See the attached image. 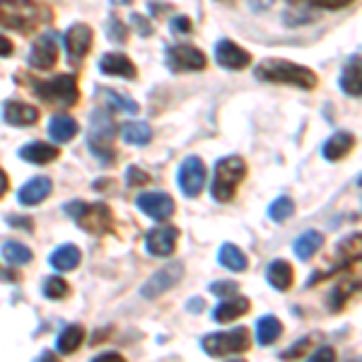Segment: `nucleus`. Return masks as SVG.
I'll use <instances>...</instances> for the list:
<instances>
[{"label": "nucleus", "instance_id": "46", "mask_svg": "<svg viewBox=\"0 0 362 362\" xmlns=\"http://www.w3.org/2000/svg\"><path fill=\"white\" fill-rule=\"evenodd\" d=\"M8 223H13V227H25L27 232H32V220H29V218H17V215H8Z\"/></svg>", "mask_w": 362, "mask_h": 362}, {"label": "nucleus", "instance_id": "17", "mask_svg": "<svg viewBox=\"0 0 362 362\" xmlns=\"http://www.w3.org/2000/svg\"><path fill=\"white\" fill-rule=\"evenodd\" d=\"M355 143H358V140H355L353 133L338 131V133H334V136H331L324 143V150H321V155H324V160H329V162H341V160H346L350 153H353Z\"/></svg>", "mask_w": 362, "mask_h": 362}, {"label": "nucleus", "instance_id": "4", "mask_svg": "<svg viewBox=\"0 0 362 362\" xmlns=\"http://www.w3.org/2000/svg\"><path fill=\"white\" fill-rule=\"evenodd\" d=\"M66 213L87 235H109V232H114V213L107 203L70 201L66 203Z\"/></svg>", "mask_w": 362, "mask_h": 362}, {"label": "nucleus", "instance_id": "52", "mask_svg": "<svg viewBox=\"0 0 362 362\" xmlns=\"http://www.w3.org/2000/svg\"><path fill=\"white\" fill-rule=\"evenodd\" d=\"M114 5H128V3H133V0H112Z\"/></svg>", "mask_w": 362, "mask_h": 362}, {"label": "nucleus", "instance_id": "11", "mask_svg": "<svg viewBox=\"0 0 362 362\" xmlns=\"http://www.w3.org/2000/svg\"><path fill=\"white\" fill-rule=\"evenodd\" d=\"M181 278H184V266H181V264H167L165 268H160V271H157L155 276L143 285L140 295H143L145 300H155V297L165 295L167 290H172L174 285H179Z\"/></svg>", "mask_w": 362, "mask_h": 362}, {"label": "nucleus", "instance_id": "8", "mask_svg": "<svg viewBox=\"0 0 362 362\" xmlns=\"http://www.w3.org/2000/svg\"><path fill=\"white\" fill-rule=\"evenodd\" d=\"M167 68L172 73H201L208 66V58L201 49L189 44H177L167 49Z\"/></svg>", "mask_w": 362, "mask_h": 362}, {"label": "nucleus", "instance_id": "9", "mask_svg": "<svg viewBox=\"0 0 362 362\" xmlns=\"http://www.w3.org/2000/svg\"><path fill=\"white\" fill-rule=\"evenodd\" d=\"M206 177H208L206 162H203L198 155L186 157V160L181 162L179 174H177L181 194H184L186 198H196L203 191V186H206Z\"/></svg>", "mask_w": 362, "mask_h": 362}, {"label": "nucleus", "instance_id": "3", "mask_svg": "<svg viewBox=\"0 0 362 362\" xmlns=\"http://www.w3.org/2000/svg\"><path fill=\"white\" fill-rule=\"evenodd\" d=\"M247 162L239 155H227L223 160H218L213 174V186L210 194L218 203H230L237 196V189L244 179H247Z\"/></svg>", "mask_w": 362, "mask_h": 362}, {"label": "nucleus", "instance_id": "43", "mask_svg": "<svg viewBox=\"0 0 362 362\" xmlns=\"http://www.w3.org/2000/svg\"><path fill=\"white\" fill-rule=\"evenodd\" d=\"M307 358H309V360H314V362H321V360H336V348L324 346V348H319L317 353L307 355Z\"/></svg>", "mask_w": 362, "mask_h": 362}, {"label": "nucleus", "instance_id": "33", "mask_svg": "<svg viewBox=\"0 0 362 362\" xmlns=\"http://www.w3.org/2000/svg\"><path fill=\"white\" fill-rule=\"evenodd\" d=\"M121 136L131 145H148L153 140V128L145 121H128V124L121 126Z\"/></svg>", "mask_w": 362, "mask_h": 362}, {"label": "nucleus", "instance_id": "31", "mask_svg": "<svg viewBox=\"0 0 362 362\" xmlns=\"http://www.w3.org/2000/svg\"><path fill=\"white\" fill-rule=\"evenodd\" d=\"M85 341V329L83 326H66V329L61 331V336H58L56 341V350L61 355H73L75 350H78L80 346H83Z\"/></svg>", "mask_w": 362, "mask_h": 362}, {"label": "nucleus", "instance_id": "28", "mask_svg": "<svg viewBox=\"0 0 362 362\" xmlns=\"http://www.w3.org/2000/svg\"><path fill=\"white\" fill-rule=\"evenodd\" d=\"M49 136L54 143H68V140H73L78 136V121L70 119L66 114L54 116L49 124Z\"/></svg>", "mask_w": 362, "mask_h": 362}, {"label": "nucleus", "instance_id": "40", "mask_svg": "<svg viewBox=\"0 0 362 362\" xmlns=\"http://www.w3.org/2000/svg\"><path fill=\"white\" fill-rule=\"evenodd\" d=\"M109 39L116 44H124L128 39V29L124 27V22H121L119 17H112V20H109Z\"/></svg>", "mask_w": 362, "mask_h": 362}, {"label": "nucleus", "instance_id": "6", "mask_svg": "<svg viewBox=\"0 0 362 362\" xmlns=\"http://www.w3.org/2000/svg\"><path fill=\"white\" fill-rule=\"evenodd\" d=\"M114 136H116V128H114V121L109 116L107 109H97L92 114V128H90V148L104 165L116 157V150H114Z\"/></svg>", "mask_w": 362, "mask_h": 362}, {"label": "nucleus", "instance_id": "23", "mask_svg": "<svg viewBox=\"0 0 362 362\" xmlns=\"http://www.w3.org/2000/svg\"><path fill=\"white\" fill-rule=\"evenodd\" d=\"M97 102L102 109L107 112H126V114H138V102L128 99L124 95H119L116 90H109V87H97Z\"/></svg>", "mask_w": 362, "mask_h": 362}, {"label": "nucleus", "instance_id": "15", "mask_svg": "<svg viewBox=\"0 0 362 362\" xmlns=\"http://www.w3.org/2000/svg\"><path fill=\"white\" fill-rule=\"evenodd\" d=\"M177 239H179L177 227L160 225L148 232V237H145V249H148L150 256H169L177 249Z\"/></svg>", "mask_w": 362, "mask_h": 362}, {"label": "nucleus", "instance_id": "19", "mask_svg": "<svg viewBox=\"0 0 362 362\" xmlns=\"http://www.w3.org/2000/svg\"><path fill=\"white\" fill-rule=\"evenodd\" d=\"M249 309H251V302L247 300V297H242V295L223 297V302L215 307L213 319L218 321V324H230V321L249 314Z\"/></svg>", "mask_w": 362, "mask_h": 362}, {"label": "nucleus", "instance_id": "49", "mask_svg": "<svg viewBox=\"0 0 362 362\" xmlns=\"http://www.w3.org/2000/svg\"><path fill=\"white\" fill-rule=\"evenodd\" d=\"M8 186H10V179H8V174L0 169V198H3L5 194H8Z\"/></svg>", "mask_w": 362, "mask_h": 362}, {"label": "nucleus", "instance_id": "50", "mask_svg": "<svg viewBox=\"0 0 362 362\" xmlns=\"http://www.w3.org/2000/svg\"><path fill=\"white\" fill-rule=\"evenodd\" d=\"M112 360L124 362V358H121L119 353H107V355H99V358H95V362H112Z\"/></svg>", "mask_w": 362, "mask_h": 362}, {"label": "nucleus", "instance_id": "35", "mask_svg": "<svg viewBox=\"0 0 362 362\" xmlns=\"http://www.w3.org/2000/svg\"><path fill=\"white\" fill-rule=\"evenodd\" d=\"M293 215H295V203H293V198H288V196H280L268 206V218H271L273 223H285V220H290Z\"/></svg>", "mask_w": 362, "mask_h": 362}, {"label": "nucleus", "instance_id": "34", "mask_svg": "<svg viewBox=\"0 0 362 362\" xmlns=\"http://www.w3.org/2000/svg\"><path fill=\"white\" fill-rule=\"evenodd\" d=\"M3 259L10 266H25L32 261V251L20 242H5L3 244Z\"/></svg>", "mask_w": 362, "mask_h": 362}, {"label": "nucleus", "instance_id": "1", "mask_svg": "<svg viewBox=\"0 0 362 362\" xmlns=\"http://www.w3.org/2000/svg\"><path fill=\"white\" fill-rule=\"evenodd\" d=\"M254 75L261 83H273V85H290L300 87V90H317L319 87V75L312 68L302 66V63L288 61V58H264L256 66Z\"/></svg>", "mask_w": 362, "mask_h": 362}, {"label": "nucleus", "instance_id": "27", "mask_svg": "<svg viewBox=\"0 0 362 362\" xmlns=\"http://www.w3.org/2000/svg\"><path fill=\"white\" fill-rule=\"evenodd\" d=\"M336 259L341 266H350V264H355V261H362V232L348 235L346 239L338 242Z\"/></svg>", "mask_w": 362, "mask_h": 362}, {"label": "nucleus", "instance_id": "12", "mask_svg": "<svg viewBox=\"0 0 362 362\" xmlns=\"http://www.w3.org/2000/svg\"><path fill=\"white\" fill-rule=\"evenodd\" d=\"M58 63V37L54 32L39 34V39L32 46L29 66L37 70H54Z\"/></svg>", "mask_w": 362, "mask_h": 362}, {"label": "nucleus", "instance_id": "47", "mask_svg": "<svg viewBox=\"0 0 362 362\" xmlns=\"http://www.w3.org/2000/svg\"><path fill=\"white\" fill-rule=\"evenodd\" d=\"M251 10H256V13H264V10H268L273 5V0H249Z\"/></svg>", "mask_w": 362, "mask_h": 362}, {"label": "nucleus", "instance_id": "18", "mask_svg": "<svg viewBox=\"0 0 362 362\" xmlns=\"http://www.w3.org/2000/svg\"><path fill=\"white\" fill-rule=\"evenodd\" d=\"M3 119H5V124H10V126H34L39 121V109L27 102L13 99V102H5Z\"/></svg>", "mask_w": 362, "mask_h": 362}, {"label": "nucleus", "instance_id": "39", "mask_svg": "<svg viewBox=\"0 0 362 362\" xmlns=\"http://www.w3.org/2000/svg\"><path fill=\"white\" fill-rule=\"evenodd\" d=\"M126 181H128V186H148L150 184V174L148 172H143L140 167H128V172H126Z\"/></svg>", "mask_w": 362, "mask_h": 362}, {"label": "nucleus", "instance_id": "48", "mask_svg": "<svg viewBox=\"0 0 362 362\" xmlns=\"http://www.w3.org/2000/svg\"><path fill=\"white\" fill-rule=\"evenodd\" d=\"M112 186H114V179H99V181H95V189H97V191H104V194L114 191Z\"/></svg>", "mask_w": 362, "mask_h": 362}, {"label": "nucleus", "instance_id": "38", "mask_svg": "<svg viewBox=\"0 0 362 362\" xmlns=\"http://www.w3.org/2000/svg\"><path fill=\"white\" fill-rule=\"evenodd\" d=\"M312 348H314V338L305 336V338H300L293 348H288L285 353H280V360H302L312 353Z\"/></svg>", "mask_w": 362, "mask_h": 362}, {"label": "nucleus", "instance_id": "37", "mask_svg": "<svg viewBox=\"0 0 362 362\" xmlns=\"http://www.w3.org/2000/svg\"><path fill=\"white\" fill-rule=\"evenodd\" d=\"M290 5H302V8H314V10H329V13H334V10H343L348 8L350 3H355V0H288Z\"/></svg>", "mask_w": 362, "mask_h": 362}, {"label": "nucleus", "instance_id": "54", "mask_svg": "<svg viewBox=\"0 0 362 362\" xmlns=\"http://www.w3.org/2000/svg\"><path fill=\"white\" fill-rule=\"evenodd\" d=\"M220 3H227V0H220Z\"/></svg>", "mask_w": 362, "mask_h": 362}, {"label": "nucleus", "instance_id": "13", "mask_svg": "<svg viewBox=\"0 0 362 362\" xmlns=\"http://www.w3.org/2000/svg\"><path fill=\"white\" fill-rule=\"evenodd\" d=\"M136 206L143 210L145 215H150L153 220L157 223H165L174 215V208H177V203H174V198L169 194H162V191H148V194H140Z\"/></svg>", "mask_w": 362, "mask_h": 362}, {"label": "nucleus", "instance_id": "16", "mask_svg": "<svg viewBox=\"0 0 362 362\" xmlns=\"http://www.w3.org/2000/svg\"><path fill=\"white\" fill-rule=\"evenodd\" d=\"M360 293H362V280H358V278H341L334 285V290H331L329 309L334 314H341L343 309L348 307V302L353 300V297H358Z\"/></svg>", "mask_w": 362, "mask_h": 362}, {"label": "nucleus", "instance_id": "51", "mask_svg": "<svg viewBox=\"0 0 362 362\" xmlns=\"http://www.w3.org/2000/svg\"><path fill=\"white\" fill-rule=\"evenodd\" d=\"M201 302H203V300H198V297H196V300H191V305H189V312H201V309H203V305H201Z\"/></svg>", "mask_w": 362, "mask_h": 362}, {"label": "nucleus", "instance_id": "10", "mask_svg": "<svg viewBox=\"0 0 362 362\" xmlns=\"http://www.w3.org/2000/svg\"><path fill=\"white\" fill-rule=\"evenodd\" d=\"M92 42H95V32H92L90 25L85 22H78L66 32V51L70 58V66H80L85 61V56L90 54Z\"/></svg>", "mask_w": 362, "mask_h": 362}, {"label": "nucleus", "instance_id": "36", "mask_svg": "<svg viewBox=\"0 0 362 362\" xmlns=\"http://www.w3.org/2000/svg\"><path fill=\"white\" fill-rule=\"evenodd\" d=\"M42 290H44V297H49V300H66V297L70 295V285L58 276L46 278Z\"/></svg>", "mask_w": 362, "mask_h": 362}, {"label": "nucleus", "instance_id": "24", "mask_svg": "<svg viewBox=\"0 0 362 362\" xmlns=\"http://www.w3.org/2000/svg\"><path fill=\"white\" fill-rule=\"evenodd\" d=\"M266 278H268V283H271V288H276L278 293H288V290L293 288V283H295V271H293V266H290L288 261L276 259V261H271V264H268Z\"/></svg>", "mask_w": 362, "mask_h": 362}, {"label": "nucleus", "instance_id": "29", "mask_svg": "<svg viewBox=\"0 0 362 362\" xmlns=\"http://www.w3.org/2000/svg\"><path fill=\"white\" fill-rule=\"evenodd\" d=\"M280 336H283V321L278 317L271 314V317H261L256 321V341H259V346H271Z\"/></svg>", "mask_w": 362, "mask_h": 362}, {"label": "nucleus", "instance_id": "20", "mask_svg": "<svg viewBox=\"0 0 362 362\" xmlns=\"http://www.w3.org/2000/svg\"><path fill=\"white\" fill-rule=\"evenodd\" d=\"M338 85L348 97H362V56H350L346 68H343Z\"/></svg>", "mask_w": 362, "mask_h": 362}, {"label": "nucleus", "instance_id": "2", "mask_svg": "<svg viewBox=\"0 0 362 362\" xmlns=\"http://www.w3.org/2000/svg\"><path fill=\"white\" fill-rule=\"evenodd\" d=\"M51 10L39 0H0V27L20 34L39 32L51 22Z\"/></svg>", "mask_w": 362, "mask_h": 362}, {"label": "nucleus", "instance_id": "32", "mask_svg": "<svg viewBox=\"0 0 362 362\" xmlns=\"http://www.w3.org/2000/svg\"><path fill=\"white\" fill-rule=\"evenodd\" d=\"M218 261H220V264H223L225 268L235 271V273L247 271V266H249L247 254H244V251L239 249L237 244H223V247H220V254H218Z\"/></svg>", "mask_w": 362, "mask_h": 362}, {"label": "nucleus", "instance_id": "14", "mask_svg": "<svg viewBox=\"0 0 362 362\" xmlns=\"http://www.w3.org/2000/svg\"><path fill=\"white\" fill-rule=\"evenodd\" d=\"M215 61L227 70H244L251 66V54L232 39H220L215 46Z\"/></svg>", "mask_w": 362, "mask_h": 362}, {"label": "nucleus", "instance_id": "45", "mask_svg": "<svg viewBox=\"0 0 362 362\" xmlns=\"http://www.w3.org/2000/svg\"><path fill=\"white\" fill-rule=\"evenodd\" d=\"M13 51H15L13 42H10L8 37H3V34H0V58H10V56H13Z\"/></svg>", "mask_w": 362, "mask_h": 362}, {"label": "nucleus", "instance_id": "21", "mask_svg": "<svg viewBox=\"0 0 362 362\" xmlns=\"http://www.w3.org/2000/svg\"><path fill=\"white\" fill-rule=\"evenodd\" d=\"M99 70L104 75H116V78L124 80H136L138 78V68L133 66V61L124 54H107L99 61Z\"/></svg>", "mask_w": 362, "mask_h": 362}, {"label": "nucleus", "instance_id": "44", "mask_svg": "<svg viewBox=\"0 0 362 362\" xmlns=\"http://www.w3.org/2000/svg\"><path fill=\"white\" fill-rule=\"evenodd\" d=\"M131 20H133V25L138 27V34H140V37H150V34H153V27H150V22H148V20H143V17L136 15V13H133Z\"/></svg>", "mask_w": 362, "mask_h": 362}, {"label": "nucleus", "instance_id": "25", "mask_svg": "<svg viewBox=\"0 0 362 362\" xmlns=\"http://www.w3.org/2000/svg\"><path fill=\"white\" fill-rule=\"evenodd\" d=\"M324 235H321L319 230H307V232H302L300 237L295 239V244H293V251H295V256L300 261H312L314 256L319 254L321 247H324Z\"/></svg>", "mask_w": 362, "mask_h": 362}, {"label": "nucleus", "instance_id": "30", "mask_svg": "<svg viewBox=\"0 0 362 362\" xmlns=\"http://www.w3.org/2000/svg\"><path fill=\"white\" fill-rule=\"evenodd\" d=\"M80 259H83V254H80L78 247H73V244H63V247H58L54 254H51V266L56 268V271H73V268H78Z\"/></svg>", "mask_w": 362, "mask_h": 362}, {"label": "nucleus", "instance_id": "53", "mask_svg": "<svg viewBox=\"0 0 362 362\" xmlns=\"http://www.w3.org/2000/svg\"><path fill=\"white\" fill-rule=\"evenodd\" d=\"M358 184H360V186H362V177H360V179H358Z\"/></svg>", "mask_w": 362, "mask_h": 362}, {"label": "nucleus", "instance_id": "22", "mask_svg": "<svg viewBox=\"0 0 362 362\" xmlns=\"http://www.w3.org/2000/svg\"><path fill=\"white\" fill-rule=\"evenodd\" d=\"M51 196V179L49 177H34L29 179L17 194V201L22 206H39L42 201Z\"/></svg>", "mask_w": 362, "mask_h": 362}, {"label": "nucleus", "instance_id": "5", "mask_svg": "<svg viewBox=\"0 0 362 362\" xmlns=\"http://www.w3.org/2000/svg\"><path fill=\"white\" fill-rule=\"evenodd\" d=\"M203 353L210 358H227V355H242L251 348V331L247 326H239L232 331H220V334H208L201 341Z\"/></svg>", "mask_w": 362, "mask_h": 362}, {"label": "nucleus", "instance_id": "42", "mask_svg": "<svg viewBox=\"0 0 362 362\" xmlns=\"http://www.w3.org/2000/svg\"><path fill=\"white\" fill-rule=\"evenodd\" d=\"M172 29L177 34H191V32H194V25H191L189 17L179 15V17H174V20H172Z\"/></svg>", "mask_w": 362, "mask_h": 362}, {"label": "nucleus", "instance_id": "26", "mask_svg": "<svg viewBox=\"0 0 362 362\" xmlns=\"http://www.w3.org/2000/svg\"><path fill=\"white\" fill-rule=\"evenodd\" d=\"M20 157L29 165H49L58 157V148L49 143H27L25 148H20Z\"/></svg>", "mask_w": 362, "mask_h": 362}, {"label": "nucleus", "instance_id": "7", "mask_svg": "<svg viewBox=\"0 0 362 362\" xmlns=\"http://www.w3.org/2000/svg\"><path fill=\"white\" fill-rule=\"evenodd\" d=\"M34 95L49 104L70 109L80 99L78 80H75V75H58V78L46 80V83H34Z\"/></svg>", "mask_w": 362, "mask_h": 362}, {"label": "nucleus", "instance_id": "41", "mask_svg": "<svg viewBox=\"0 0 362 362\" xmlns=\"http://www.w3.org/2000/svg\"><path fill=\"white\" fill-rule=\"evenodd\" d=\"M237 290H239V285H237V283H227V280H220V283H213V285H210V293L218 295L220 300H223V297L237 295Z\"/></svg>", "mask_w": 362, "mask_h": 362}]
</instances>
